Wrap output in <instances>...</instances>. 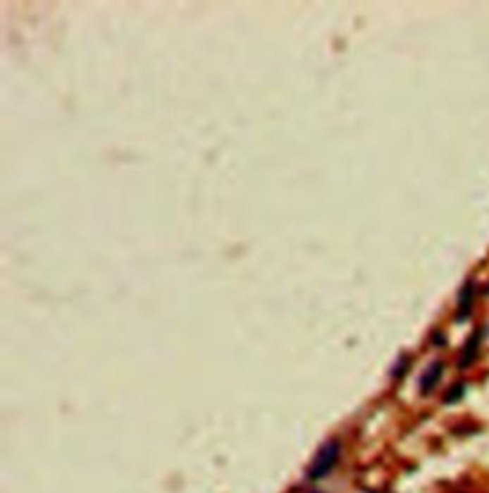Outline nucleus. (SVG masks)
<instances>
[{"mask_svg":"<svg viewBox=\"0 0 489 493\" xmlns=\"http://www.w3.org/2000/svg\"><path fill=\"white\" fill-rule=\"evenodd\" d=\"M338 457H340V444L338 442H327L321 451L318 454V457L311 463L310 470H308V476L310 480H321L327 474L335 468V465L338 463Z\"/></svg>","mask_w":489,"mask_h":493,"instance_id":"obj_1","label":"nucleus"},{"mask_svg":"<svg viewBox=\"0 0 489 493\" xmlns=\"http://www.w3.org/2000/svg\"><path fill=\"white\" fill-rule=\"evenodd\" d=\"M442 373H443V363L442 362L432 363V365L424 371L423 377H421V392H423V394L432 392V390L436 388L438 382H440V379H442Z\"/></svg>","mask_w":489,"mask_h":493,"instance_id":"obj_3","label":"nucleus"},{"mask_svg":"<svg viewBox=\"0 0 489 493\" xmlns=\"http://www.w3.org/2000/svg\"><path fill=\"white\" fill-rule=\"evenodd\" d=\"M474 283L469 281L461 291V298H459V314H457V319L459 322H464L466 317L470 316V308H472V298H474Z\"/></svg>","mask_w":489,"mask_h":493,"instance_id":"obj_4","label":"nucleus"},{"mask_svg":"<svg viewBox=\"0 0 489 493\" xmlns=\"http://www.w3.org/2000/svg\"><path fill=\"white\" fill-rule=\"evenodd\" d=\"M464 394V384H457V387H453L447 392V396H445V403H453V401L461 400Z\"/></svg>","mask_w":489,"mask_h":493,"instance_id":"obj_5","label":"nucleus"},{"mask_svg":"<svg viewBox=\"0 0 489 493\" xmlns=\"http://www.w3.org/2000/svg\"><path fill=\"white\" fill-rule=\"evenodd\" d=\"M480 342H482V331L476 329L470 339L466 341L463 348V354H461V360H459V367L466 369L469 365H472V362L478 358V350H480Z\"/></svg>","mask_w":489,"mask_h":493,"instance_id":"obj_2","label":"nucleus"}]
</instances>
